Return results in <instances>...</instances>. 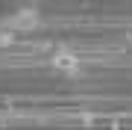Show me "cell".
<instances>
[{
  "label": "cell",
  "instance_id": "cell-1",
  "mask_svg": "<svg viewBox=\"0 0 132 130\" xmlns=\"http://www.w3.org/2000/svg\"><path fill=\"white\" fill-rule=\"evenodd\" d=\"M38 21H41V15H38L35 6H24L9 18V30L12 33L15 30H32V27H38Z\"/></svg>",
  "mask_w": 132,
  "mask_h": 130
},
{
  "label": "cell",
  "instance_id": "cell-2",
  "mask_svg": "<svg viewBox=\"0 0 132 130\" xmlns=\"http://www.w3.org/2000/svg\"><path fill=\"white\" fill-rule=\"evenodd\" d=\"M53 68L56 71H65V74H76L79 71V56L71 50H56L53 53Z\"/></svg>",
  "mask_w": 132,
  "mask_h": 130
},
{
  "label": "cell",
  "instance_id": "cell-3",
  "mask_svg": "<svg viewBox=\"0 0 132 130\" xmlns=\"http://www.w3.org/2000/svg\"><path fill=\"white\" fill-rule=\"evenodd\" d=\"M15 42V33L12 30H3V33H0V44H12Z\"/></svg>",
  "mask_w": 132,
  "mask_h": 130
},
{
  "label": "cell",
  "instance_id": "cell-4",
  "mask_svg": "<svg viewBox=\"0 0 132 130\" xmlns=\"http://www.w3.org/2000/svg\"><path fill=\"white\" fill-rule=\"evenodd\" d=\"M129 42H132V33H129Z\"/></svg>",
  "mask_w": 132,
  "mask_h": 130
}]
</instances>
